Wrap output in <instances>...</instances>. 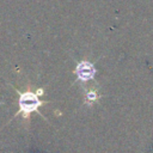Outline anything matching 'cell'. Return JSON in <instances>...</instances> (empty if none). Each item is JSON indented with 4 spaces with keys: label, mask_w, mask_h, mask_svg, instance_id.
I'll list each match as a JSON object with an SVG mask.
<instances>
[{
    "label": "cell",
    "mask_w": 153,
    "mask_h": 153,
    "mask_svg": "<svg viewBox=\"0 0 153 153\" xmlns=\"http://www.w3.org/2000/svg\"><path fill=\"white\" fill-rule=\"evenodd\" d=\"M18 92V112L20 114L23 120L27 121L32 112H37L41 106H43L47 102L42 100L39 97L44 93V90L42 87L37 88L36 92L31 91L30 88L25 91H17Z\"/></svg>",
    "instance_id": "1"
},
{
    "label": "cell",
    "mask_w": 153,
    "mask_h": 153,
    "mask_svg": "<svg viewBox=\"0 0 153 153\" xmlns=\"http://www.w3.org/2000/svg\"><path fill=\"white\" fill-rule=\"evenodd\" d=\"M73 73L76 76V80L78 81L86 82V81L92 80L94 78V75H96V68H94V66H93L92 62H90L87 60H82V61L78 62V65L75 66Z\"/></svg>",
    "instance_id": "2"
},
{
    "label": "cell",
    "mask_w": 153,
    "mask_h": 153,
    "mask_svg": "<svg viewBox=\"0 0 153 153\" xmlns=\"http://www.w3.org/2000/svg\"><path fill=\"white\" fill-rule=\"evenodd\" d=\"M99 99V94L96 90H88L85 93V103L87 105H92L93 103H96Z\"/></svg>",
    "instance_id": "3"
}]
</instances>
